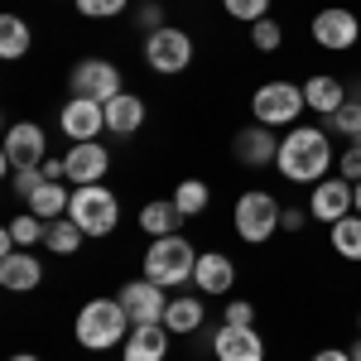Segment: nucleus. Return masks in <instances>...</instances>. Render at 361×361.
<instances>
[{"label":"nucleus","instance_id":"nucleus-1","mask_svg":"<svg viewBox=\"0 0 361 361\" xmlns=\"http://www.w3.org/2000/svg\"><path fill=\"white\" fill-rule=\"evenodd\" d=\"M275 169L289 183H323L333 169V135L323 126H294L279 140V159Z\"/></svg>","mask_w":361,"mask_h":361},{"label":"nucleus","instance_id":"nucleus-2","mask_svg":"<svg viewBox=\"0 0 361 361\" xmlns=\"http://www.w3.org/2000/svg\"><path fill=\"white\" fill-rule=\"evenodd\" d=\"M130 313L121 308V299H92L82 304L78 313V323H73V333L82 342L87 352H106V347H126V337H130Z\"/></svg>","mask_w":361,"mask_h":361},{"label":"nucleus","instance_id":"nucleus-3","mask_svg":"<svg viewBox=\"0 0 361 361\" xmlns=\"http://www.w3.org/2000/svg\"><path fill=\"white\" fill-rule=\"evenodd\" d=\"M197 270V250L173 231V236H154V246L145 250V279H154V284H183V279H193Z\"/></svg>","mask_w":361,"mask_h":361},{"label":"nucleus","instance_id":"nucleus-4","mask_svg":"<svg viewBox=\"0 0 361 361\" xmlns=\"http://www.w3.org/2000/svg\"><path fill=\"white\" fill-rule=\"evenodd\" d=\"M68 217L82 226L87 236H111L116 222H121V202L102 183H78L73 188V202H68Z\"/></svg>","mask_w":361,"mask_h":361},{"label":"nucleus","instance_id":"nucleus-5","mask_svg":"<svg viewBox=\"0 0 361 361\" xmlns=\"http://www.w3.org/2000/svg\"><path fill=\"white\" fill-rule=\"evenodd\" d=\"M250 111L260 126H299V111H308L304 87L294 82H260L250 97Z\"/></svg>","mask_w":361,"mask_h":361},{"label":"nucleus","instance_id":"nucleus-6","mask_svg":"<svg viewBox=\"0 0 361 361\" xmlns=\"http://www.w3.org/2000/svg\"><path fill=\"white\" fill-rule=\"evenodd\" d=\"M279 217H284V207H279L270 193L255 188V193L236 197V217H231V222H236V236H241V241L260 246V241H270V236L279 231Z\"/></svg>","mask_w":361,"mask_h":361},{"label":"nucleus","instance_id":"nucleus-7","mask_svg":"<svg viewBox=\"0 0 361 361\" xmlns=\"http://www.w3.org/2000/svg\"><path fill=\"white\" fill-rule=\"evenodd\" d=\"M145 63L154 68V73H164V78H173V73H183L188 63H193V39L183 34V29H154L149 39H145Z\"/></svg>","mask_w":361,"mask_h":361},{"label":"nucleus","instance_id":"nucleus-8","mask_svg":"<svg viewBox=\"0 0 361 361\" xmlns=\"http://www.w3.org/2000/svg\"><path fill=\"white\" fill-rule=\"evenodd\" d=\"M126 87H121V68L106 63V58H82L78 68H73V97H87V102H111L121 97Z\"/></svg>","mask_w":361,"mask_h":361},{"label":"nucleus","instance_id":"nucleus-9","mask_svg":"<svg viewBox=\"0 0 361 361\" xmlns=\"http://www.w3.org/2000/svg\"><path fill=\"white\" fill-rule=\"evenodd\" d=\"M313 39H318V49L347 54V49H357V39H361V20L352 10H342V5H328V10L313 15Z\"/></svg>","mask_w":361,"mask_h":361},{"label":"nucleus","instance_id":"nucleus-10","mask_svg":"<svg viewBox=\"0 0 361 361\" xmlns=\"http://www.w3.org/2000/svg\"><path fill=\"white\" fill-rule=\"evenodd\" d=\"M308 212L318 217V222H342V217H352L357 212V193H352V178H323V183H313V197H308Z\"/></svg>","mask_w":361,"mask_h":361},{"label":"nucleus","instance_id":"nucleus-11","mask_svg":"<svg viewBox=\"0 0 361 361\" xmlns=\"http://www.w3.org/2000/svg\"><path fill=\"white\" fill-rule=\"evenodd\" d=\"M44 126H34V121H20V126H10L5 130V169L15 173V169H34L44 164L49 154H44Z\"/></svg>","mask_w":361,"mask_h":361},{"label":"nucleus","instance_id":"nucleus-12","mask_svg":"<svg viewBox=\"0 0 361 361\" xmlns=\"http://www.w3.org/2000/svg\"><path fill=\"white\" fill-rule=\"evenodd\" d=\"M116 299L130 313V323H164L169 299H164V284H154V279H130Z\"/></svg>","mask_w":361,"mask_h":361},{"label":"nucleus","instance_id":"nucleus-13","mask_svg":"<svg viewBox=\"0 0 361 361\" xmlns=\"http://www.w3.org/2000/svg\"><path fill=\"white\" fill-rule=\"evenodd\" d=\"M58 126H63V135L68 140H97L102 130H106V106L102 102H87V97H73L68 106H63V116H58Z\"/></svg>","mask_w":361,"mask_h":361},{"label":"nucleus","instance_id":"nucleus-14","mask_svg":"<svg viewBox=\"0 0 361 361\" xmlns=\"http://www.w3.org/2000/svg\"><path fill=\"white\" fill-rule=\"evenodd\" d=\"M63 169H68V183H102L106 169H111V154H106V145L82 140V145H73L63 154Z\"/></svg>","mask_w":361,"mask_h":361},{"label":"nucleus","instance_id":"nucleus-15","mask_svg":"<svg viewBox=\"0 0 361 361\" xmlns=\"http://www.w3.org/2000/svg\"><path fill=\"white\" fill-rule=\"evenodd\" d=\"M212 352H217V361H265V337L255 328L222 323L217 337H212Z\"/></svg>","mask_w":361,"mask_h":361},{"label":"nucleus","instance_id":"nucleus-16","mask_svg":"<svg viewBox=\"0 0 361 361\" xmlns=\"http://www.w3.org/2000/svg\"><path fill=\"white\" fill-rule=\"evenodd\" d=\"M231 154L241 159V164L260 169V164H275L279 159V140L270 135V126H246V130H236V140H231Z\"/></svg>","mask_w":361,"mask_h":361},{"label":"nucleus","instance_id":"nucleus-17","mask_svg":"<svg viewBox=\"0 0 361 361\" xmlns=\"http://www.w3.org/2000/svg\"><path fill=\"white\" fill-rule=\"evenodd\" d=\"M169 328L164 323H135L126 347H121V361H164L169 357Z\"/></svg>","mask_w":361,"mask_h":361},{"label":"nucleus","instance_id":"nucleus-18","mask_svg":"<svg viewBox=\"0 0 361 361\" xmlns=\"http://www.w3.org/2000/svg\"><path fill=\"white\" fill-rule=\"evenodd\" d=\"M193 284H197V294H207V299L226 294V289L236 284V265H231V255H222V250H207V255H197Z\"/></svg>","mask_w":361,"mask_h":361},{"label":"nucleus","instance_id":"nucleus-19","mask_svg":"<svg viewBox=\"0 0 361 361\" xmlns=\"http://www.w3.org/2000/svg\"><path fill=\"white\" fill-rule=\"evenodd\" d=\"M0 284L15 289V294L39 289V284H44V265L34 260V250H10V255H0Z\"/></svg>","mask_w":361,"mask_h":361},{"label":"nucleus","instance_id":"nucleus-20","mask_svg":"<svg viewBox=\"0 0 361 361\" xmlns=\"http://www.w3.org/2000/svg\"><path fill=\"white\" fill-rule=\"evenodd\" d=\"M140 126H145V102L130 97V92H121L106 102V130L111 135H135Z\"/></svg>","mask_w":361,"mask_h":361},{"label":"nucleus","instance_id":"nucleus-21","mask_svg":"<svg viewBox=\"0 0 361 361\" xmlns=\"http://www.w3.org/2000/svg\"><path fill=\"white\" fill-rule=\"evenodd\" d=\"M68 202H73V193L63 188V178H49L29 193V212L44 217V222H58V217H68Z\"/></svg>","mask_w":361,"mask_h":361},{"label":"nucleus","instance_id":"nucleus-22","mask_svg":"<svg viewBox=\"0 0 361 361\" xmlns=\"http://www.w3.org/2000/svg\"><path fill=\"white\" fill-rule=\"evenodd\" d=\"M304 102H308V111H318V116H333L342 102H347V92H342V82L337 78H328V73H313L304 82Z\"/></svg>","mask_w":361,"mask_h":361},{"label":"nucleus","instance_id":"nucleus-23","mask_svg":"<svg viewBox=\"0 0 361 361\" xmlns=\"http://www.w3.org/2000/svg\"><path fill=\"white\" fill-rule=\"evenodd\" d=\"M178 222H183V212L173 207V197H154V202L140 207V231L145 236H173Z\"/></svg>","mask_w":361,"mask_h":361},{"label":"nucleus","instance_id":"nucleus-24","mask_svg":"<svg viewBox=\"0 0 361 361\" xmlns=\"http://www.w3.org/2000/svg\"><path fill=\"white\" fill-rule=\"evenodd\" d=\"M164 328H169L173 337L197 333V328H202V299H169V308H164Z\"/></svg>","mask_w":361,"mask_h":361},{"label":"nucleus","instance_id":"nucleus-25","mask_svg":"<svg viewBox=\"0 0 361 361\" xmlns=\"http://www.w3.org/2000/svg\"><path fill=\"white\" fill-rule=\"evenodd\" d=\"M29 25L20 20V15H0V58L5 63H15V58H25L29 54Z\"/></svg>","mask_w":361,"mask_h":361},{"label":"nucleus","instance_id":"nucleus-26","mask_svg":"<svg viewBox=\"0 0 361 361\" xmlns=\"http://www.w3.org/2000/svg\"><path fill=\"white\" fill-rule=\"evenodd\" d=\"M333 250L342 255V260H361V212L333 222Z\"/></svg>","mask_w":361,"mask_h":361},{"label":"nucleus","instance_id":"nucleus-27","mask_svg":"<svg viewBox=\"0 0 361 361\" xmlns=\"http://www.w3.org/2000/svg\"><path fill=\"white\" fill-rule=\"evenodd\" d=\"M207 202H212V193H207V183H202V178H183V183L173 188V207H178L183 217L207 212Z\"/></svg>","mask_w":361,"mask_h":361},{"label":"nucleus","instance_id":"nucleus-28","mask_svg":"<svg viewBox=\"0 0 361 361\" xmlns=\"http://www.w3.org/2000/svg\"><path fill=\"white\" fill-rule=\"evenodd\" d=\"M82 241H87V231L73 222V217H63V222H49V241H44V246L54 250V255H73Z\"/></svg>","mask_w":361,"mask_h":361},{"label":"nucleus","instance_id":"nucleus-29","mask_svg":"<svg viewBox=\"0 0 361 361\" xmlns=\"http://www.w3.org/2000/svg\"><path fill=\"white\" fill-rule=\"evenodd\" d=\"M10 236H15V246H20V250H34L39 241H49V222L34 217V212H25V217L10 222Z\"/></svg>","mask_w":361,"mask_h":361},{"label":"nucleus","instance_id":"nucleus-30","mask_svg":"<svg viewBox=\"0 0 361 361\" xmlns=\"http://www.w3.org/2000/svg\"><path fill=\"white\" fill-rule=\"evenodd\" d=\"M328 130H337V135H347V140L361 135V97L357 102H342V106L328 116Z\"/></svg>","mask_w":361,"mask_h":361},{"label":"nucleus","instance_id":"nucleus-31","mask_svg":"<svg viewBox=\"0 0 361 361\" xmlns=\"http://www.w3.org/2000/svg\"><path fill=\"white\" fill-rule=\"evenodd\" d=\"M222 10L231 20H246V25H260L270 15V0H222Z\"/></svg>","mask_w":361,"mask_h":361},{"label":"nucleus","instance_id":"nucleus-32","mask_svg":"<svg viewBox=\"0 0 361 361\" xmlns=\"http://www.w3.org/2000/svg\"><path fill=\"white\" fill-rule=\"evenodd\" d=\"M250 44H255V49H260V54H275L279 44H284V29H279L275 20H270V15H265V20H260V25L250 29Z\"/></svg>","mask_w":361,"mask_h":361},{"label":"nucleus","instance_id":"nucleus-33","mask_svg":"<svg viewBox=\"0 0 361 361\" xmlns=\"http://www.w3.org/2000/svg\"><path fill=\"white\" fill-rule=\"evenodd\" d=\"M78 10H82L87 20H111V15H121L130 0H73Z\"/></svg>","mask_w":361,"mask_h":361},{"label":"nucleus","instance_id":"nucleus-34","mask_svg":"<svg viewBox=\"0 0 361 361\" xmlns=\"http://www.w3.org/2000/svg\"><path fill=\"white\" fill-rule=\"evenodd\" d=\"M337 173H342V178H352V183H361V145H357V140L337 154Z\"/></svg>","mask_w":361,"mask_h":361},{"label":"nucleus","instance_id":"nucleus-35","mask_svg":"<svg viewBox=\"0 0 361 361\" xmlns=\"http://www.w3.org/2000/svg\"><path fill=\"white\" fill-rule=\"evenodd\" d=\"M39 183H49V173H44V164H34V169H15V193L29 197Z\"/></svg>","mask_w":361,"mask_h":361},{"label":"nucleus","instance_id":"nucleus-36","mask_svg":"<svg viewBox=\"0 0 361 361\" xmlns=\"http://www.w3.org/2000/svg\"><path fill=\"white\" fill-rule=\"evenodd\" d=\"M140 29H149V34H154V29H164V5H154V0H149V5H140Z\"/></svg>","mask_w":361,"mask_h":361},{"label":"nucleus","instance_id":"nucleus-37","mask_svg":"<svg viewBox=\"0 0 361 361\" xmlns=\"http://www.w3.org/2000/svg\"><path fill=\"white\" fill-rule=\"evenodd\" d=\"M250 318H255V308L236 299V304H226V318H222V323H236V328H250Z\"/></svg>","mask_w":361,"mask_h":361},{"label":"nucleus","instance_id":"nucleus-38","mask_svg":"<svg viewBox=\"0 0 361 361\" xmlns=\"http://www.w3.org/2000/svg\"><path fill=\"white\" fill-rule=\"evenodd\" d=\"M304 226V212L299 207H284V217H279V231H299Z\"/></svg>","mask_w":361,"mask_h":361},{"label":"nucleus","instance_id":"nucleus-39","mask_svg":"<svg viewBox=\"0 0 361 361\" xmlns=\"http://www.w3.org/2000/svg\"><path fill=\"white\" fill-rule=\"evenodd\" d=\"M313 361H352V352H342V347H328V352H318Z\"/></svg>","mask_w":361,"mask_h":361},{"label":"nucleus","instance_id":"nucleus-40","mask_svg":"<svg viewBox=\"0 0 361 361\" xmlns=\"http://www.w3.org/2000/svg\"><path fill=\"white\" fill-rule=\"evenodd\" d=\"M352 361H361V337H357V342H352Z\"/></svg>","mask_w":361,"mask_h":361},{"label":"nucleus","instance_id":"nucleus-41","mask_svg":"<svg viewBox=\"0 0 361 361\" xmlns=\"http://www.w3.org/2000/svg\"><path fill=\"white\" fill-rule=\"evenodd\" d=\"M352 193H357V212H361V183H352Z\"/></svg>","mask_w":361,"mask_h":361},{"label":"nucleus","instance_id":"nucleus-42","mask_svg":"<svg viewBox=\"0 0 361 361\" xmlns=\"http://www.w3.org/2000/svg\"><path fill=\"white\" fill-rule=\"evenodd\" d=\"M10 361H39V357H29V352H20V357H10Z\"/></svg>","mask_w":361,"mask_h":361},{"label":"nucleus","instance_id":"nucleus-43","mask_svg":"<svg viewBox=\"0 0 361 361\" xmlns=\"http://www.w3.org/2000/svg\"><path fill=\"white\" fill-rule=\"evenodd\" d=\"M357 145H361V135H357Z\"/></svg>","mask_w":361,"mask_h":361},{"label":"nucleus","instance_id":"nucleus-44","mask_svg":"<svg viewBox=\"0 0 361 361\" xmlns=\"http://www.w3.org/2000/svg\"><path fill=\"white\" fill-rule=\"evenodd\" d=\"M357 323H361V318H357Z\"/></svg>","mask_w":361,"mask_h":361}]
</instances>
